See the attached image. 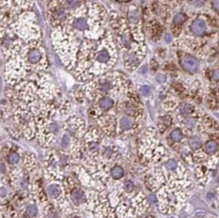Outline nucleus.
<instances>
[{"label": "nucleus", "mask_w": 219, "mask_h": 218, "mask_svg": "<svg viewBox=\"0 0 219 218\" xmlns=\"http://www.w3.org/2000/svg\"><path fill=\"white\" fill-rule=\"evenodd\" d=\"M5 77L11 84H17L29 73L39 75L48 68V59L44 47L39 40L25 42L15 39L7 47Z\"/></svg>", "instance_id": "nucleus-1"}, {"label": "nucleus", "mask_w": 219, "mask_h": 218, "mask_svg": "<svg viewBox=\"0 0 219 218\" xmlns=\"http://www.w3.org/2000/svg\"><path fill=\"white\" fill-rule=\"evenodd\" d=\"M117 61V49L113 36L104 33L99 39H85L81 44L75 75L80 81L104 74Z\"/></svg>", "instance_id": "nucleus-2"}, {"label": "nucleus", "mask_w": 219, "mask_h": 218, "mask_svg": "<svg viewBox=\"0 0 219 218\" xmlns=\"http://www.w3.org/2000/svg\"><path fill=\"white\" fill-rule=\"evenodd\" d=\"M106 12L97 4L83 5L69 16L65 25L74 32H84L86 39H99L104 35Z\"/></svg>", "instance_id": "nucleus-3"}, {"label": "nucleus", "mask_w": 219, "mask_h": 218, "mask_svg": "<svg viewBox=\"0 0 219 218\" xmlns=\"http://www.w3.org/2000/svg\"><path fill=\"white\" fill-rule=\"evenodd\" d=\"M52 42L62 62L68 69H73L77 62L80 49L76 34L65 25L58 26L52 34Z\"/></svg>", "instance_id": "nucleus-4"}, {"label": "nucleus", "mask_w": 219, "mask_h": 218, "mask_svg": "<svg viewBox=\"0 0 219 218\" xmlns=\"http://www.w3.org/2000/svg\"><path fill=\"white\" fill-rule=\"evenodd\" d=\"M127 84L126 76L120 72H107L100 75L85 86V90L90 99L100 97L102 94H117Z\"/></svg>", "instance_id": "nucleus-5"}, {"label": "nucleus", "mask_w": 219, "mask_h": 218, "mask_svg": "<svg viewBox=\"0 0 219 218\" xmlns=\"http://www.w3.org/2000/svg\"><path fill=\"white\" fill-rule=\"evenodd\" d=\"M12 31L17 34L19 39L25 42L39 40L40 30L36 22L35 14L31 12H23L18 16L17 21L12 25Z\"/></svg>", "instance_id": "nucleus-6"}, {"label": "nucleus", "mask_w": 219, "mask_h": 218, "mask_svg": "<svg viewBox=\"0 0 219 218\" xmlns=\"http://www.w3.org/2000/svg\"><path fill=\"white\" fill-rule=\"evenodd\" d=\"M113 28L116 34V39L117 41V45L120 49L125 50L124 53L131 49L134 42L132 41V31L129 29L128 25L123 18L117 16L113 19Z\"/></svg>", "instance_id": "nucleus-7"}, {"label": "nucleus", "mask_w": 219, "mask_h": 218, "mask_svg": "<svg viewBox=\"0 0 219 218\" xmlns=\"http://www.w3.org/2000/svg\"><path fill=\"white\" fill-rule=\"evenodd\" d=\"M145 55V46L140 42L135 41L131 49L124 53V66L128 70H134L141 62Z\"/></svg>", "instance_id": "nucleus-8"}, {"label": "nucleus", "mask_w": 219, "mask_h": 218, "mask_svg": "<svg viewBox=\"0 0 219 218\" xmlns=\"http://www.w3.org/2000/svg\"><path fill=\"white\" fill-rule=\"evenodd\" d=\"M58 2L69 16L85 5L83 0H58Z\"/></svg>", "instance_id": "nucleus-9"}, {"label": "nucleus", "mask_w": 219, "mask_h": 218, "mask_svg": "<svg viewBox=\"0 0 219 218\" xmlns=\"http://www.w3.org/2000/svg\"><path fill=\"white\" fill-rule=\"evenodd\" d=\"M180 63L184 69L189 72H195L198 68V63L196 60L190 55L184 56L180 60Z\"/></svg>", "instance_id": "nucleus-10"}, {"label": "nucleus", "mask_w": 219, "mask_h": 218, "mask_svg": "<svg viewBox=\"0 0 219 218\" xmlns=\"http://www.w3.org/2000/svg\"><path fill=\"white\" fill-rule=\"evenodd\" d=\"M206 23L204 21H202V20H195L192 22V24L191 25V32L195 35H204L206 31Z\"/></svg>", "instance_id": "nucleus-11"}, {"label": "nucleus", "mask_w": 219, "mask_h": 218, "mask_svg": "<svg viewBox=\"0 0 219 218\" xmlns=\"http://www.w3.org/2000/svg\"><path fill=\"white\" fill-rule=\"evenodd\" d=\"M71 201L76 205H80V204L85 203L86 198H85V193L81 190H75L71 193Z\"/></svg>", "instance_id": "nucleus-12"}, {"label": "nucleus", "mask_w": 219, "mask_h": 218, "mask_svg": "<svg viewBox=\"0 0 219 218\" xmlns=\"http://www.w3.org/2000/svg\"><path fill=\"white\" fill-rule=\"evenodd\" d=\"M114 105V100L109 96H104L99 99V106L103 111H108Z\"/></svg>", "instance_id": "nucleus-13"}, {"label": "nucleus", "mask_w": 219, "mask_h": 218, "mask_svg": "<svg viewBox=\"0 0 219 218\" xmlns=\"http://www.w3.org/2000/svg\"><path fill=\"white\" fill-rule=\"evenodd\" d=\"M48 193L50 197L52 198H58V197L60 196L61 193H62V190H61V187L58 185L56 184H53V185H50L48 187Z\"/></svg>", "instance_id": "nucleus-14"}, {"label": "nucleus", "mask_w": 219, "mask_h": 218, "mask_svg": "<svg viewBox=\"0 0 219 218\" xmlns=\"http://www.w3.org/2000/svg\"><path fill=\"white\" fill-rule=\"evenodd\" d=\"M119 126L123 130H131L133 126V121L129 116H122L119 121Z\"/></svg>", "instance_id": "nucleus-15"}, {"label": "nucleus", "mask_w": 219, "mask_h": 218, "mask_svg": "<svg viewBox=\"0 0 219 218\" xmlns=\"http://www.w3.org/2000/svg\"><path fill=\"white\" fill-rule=\"evenodd\" d=\"M111 176L113 179H119L124 176V170L119 166H115L111 169Z\"/></svg>", "instance_id": "nucleus-16"}, {"label": "nucleus", "mask_w": 219, "mask_h": 218, "mask_svg": "<svg viewBox=\"0 0 219 218\" xmlns=\"http://www.w3.org/2000/svg\"><path fill=\"white\" fill-rule=\"evenodd\" d=\"M25 213L29 217H35L38 214V208L35 204H31L26 208Z\"/></svg>", "instance_id": "nucleus-17"}, {"label": "nucleus", "mask_w": 219, "mask_h": 218, "mask_svg": "<svg viewBox=\"0 0 219 218\" xmlns=\"http://www.w3.org/2000/svg\"><path fill=\"white\" fill-rule=\"evenodd\" d=\"M218 148V144L214 140H209L205 144V151L208 153H212L216 151Z\"/></svg>", "instance_id": "nucleus-18"}, {"label": "nucleus", "mask_w": 219, "mask_h": 218, "mask_svg": "<svg viewBox=\"0 0 219 218\" xmlns=\"http://www.w3.org/2000/svg\"><path fill=\"white\" fill-rule=\"evenodd\" d=\"M7 161L12 165H15L20 161V156L16 152H12L7 156Z\"/></svg>", "instance_id": "nucleus-19"}, {"label": "nucleus", "mask_w": 219, "mask_h": 218, "mask_svg": "<svg viewBox=\"0 0 219 218\" xmlns=\"http://www.w3.org/2000/svg\"><path fill=\"white\" fill-rule=\"evenodd\" d=\"M186 20V15L184 14L182 12H179L176 14V16L173 18V22L177 25H180L183 24L184 22Z\"/></svg>", "instance_id": "nucleus-20"}, {"label": "nucleus", "mask_w": 219, "mask_h": 218, "mask_svg": "<svg viewBox=\"0 0 219 218\" xmlns=\"http://www.w3.org/2000/svg\"><path fill=\"white\" fill-rule=\"evenodd\" d=\"M182 132L180 131L179 129H176L174 130L172 133H171V138L172 140L175 142H179V141L181 140L182 139Z\"/></svg>", "instance_id": "nucleus-21"}, {"label": "nucleus", "mask_w": 219, "mask_h": 218, "mask_svg": "<svg viewBox=\"0 0 219 218\" xmlns=\"http://www.w3.org/2000/svg\"><path fill=\"white\" fill-rule=\"evenodd\" d=\"M189 144H190V146H191V148L192 149H197V148H199L201 146V141L199 138H191L190 141H189Z\"/></svg>", "instance_id": "nucleus-22"}, {"label": "nucleus", "mask_w": 219, "mask_h": 218, "mask_svg": "<svg viewBox=\"0 0 219 218\" xmlns=\"http://www.w3.org/2000/svg\"><path fill=\"white\" fill-rule=\"evenodd\" d=\"M123 189L125 192H127V193H131L135 189L134 183H133L131 180H127V181H126L125 184H124Z\"/></svg>", "instance_id": "nucleus-23"}, {"label": "nucleus", "mask_w": 219, "mask_h": 218, "mask_svg": "<svg viewBox=\"0 0 219 218\" xmlns=\"http://www.w3.org/2000/svg\"><path fill=\"white\" fill-rule=\"evenodd\" d=\"M180 113L183 116H187L191 113V107L189 104H182L180 108Z\"/></svg>", "instance_id": "nucleus-24"}, {"label": "nucleus", "mask_w": 219, "mask_h": 218, "mask_svg": "<svg viewBox=\"0 0 219 218\" xmlns=\"http://www.w3.org/2000/svg\"><path fill=\"white\" fill-rule=\"evenodd\" d=\"M166 167L168 170H171V171L176 169L177 167V161L175 159H170V160H168L166 163Z\"/></svg>", "instance_id": "nucleus-25"}, {"label": "nucleus", "mask_w": 219, "mask_h": 218, "mask_svg": "<svg viewBox=\"0 0 219 218\" xmlns=\"http://www.w3.org/2000/svg\"><path fill=\"white\" fill-rule=\"evenodd\" d=\"M70 144V138L67 134H64L63 137L62 139V146L63 148H66Z\"/></svg>", "instance_id": "nucleus-26"}, {"label": "nucleus", "mask_w": 219, "mask_h": 218, "mask_svg": "<svg viewBox=\"0 0 219 218\" xmlns=\"http://www.w3.org/2000/svg\"><path fill=\"white\" fill-rule=\"evenodd\" d=\"M150 91H151L150 87L148 86V85H144V86H142L141 88H140V93H141L144 96H147V95L149 94H150Z\"/></svg>", "instance_id": "nucleus-27"}, {"label": "nucleus", "mask_w": 219, "mask_h": 218, "mask_svg": "<svg viewBox=\"0 0 219 218\" xmlns=\"http://www.w3.org/2000/svg\"><path fill=\"white\" fill-rule=\"evenodd\" d=\"M194 121L193 119H191V118H189V119L186 120V125L188 127H190V128H192V127L194 126Z\"/></svg>", "instance_id": "nucleus-28"}, {"label": "nucleus", "mask_w": 219, "mask_h": 218, "mask_svg": "<svg viewBox=\"0 0 219 218\" xmlns=\"http://www.w3.org/2000/svg\"><path fill=\"white\" fill-rule=\"evenodd\" d=\"M7 190L4 187H1V189H0V197L4 198L5 196H7Z\"/></svg>", "instance_id": "nucleus-29"}, {"label": "nucleus", "mask_w": 219, "mask_h": 218, "mask_svg": "<svg viewBox=\"0 0 219 218\" xmlns=\"http://www.w3.org/2000/svg\"><path fill=\"white\" fill-rule=\"evenodd\" d=\"M157 81H159V82H160V83H163L164 81H166V77L163 76V75H161V74H159L157 76Z\"/></svg>", "instance_id": "nucleus-30"}, {"label": "nucleus", "mask_w": 219, "mask_h": 218, "mask_svg": "<svg viewBox=\"0 0 219 218\" xmlns=\"http://www.w3.org/2000/svg\"><path fill=\"white\" fill-rule=\"evenodd\" d=\"M212 7L217 11H219V0H213L212 1Z\"/></svg>", "instance_id": "nucleus-31"}, {"label": "nucleus", "mask_w": 219, "mask_h": 218, "mask_svg": "<svg viewBox=\"0 0 219 218\" xmlns=\"http://www.w3.org/2000/svg\"><path fill=\"white\" fill-rule=\"evenodd\" d=\"M212 77H213V79L216 80V81H219V69L218 70H216L215 71L213 72Z\"/></svg>", "instance_id": "nucleus-32"}, {"label": "nucleus", "mask_w": 219, "mask_h": 218, "mask_svg": "<svg viewBox=\"0 0 219 218\" xmlns=\"http://www.w3.org/2000/svg\"><path fill=\"white\" fill-rule=\"evenodd\" d=\"M6 171H7L6 166L4 165V163H1V166H0V171H1V173L4 174V173L6 172Z\"/></svg>", "instance_id": "nucleus-33"}, {"label": "nucleus", "mask_w": 219, "mask_h": 218, "mask_svg": "<svg viewBox=\"0 0 219 218\" xmlns=\"http://www.w3.org/2000/svg\"><path fill=\"white\" fill-rule=\"evenodd\" d=\"M150 201H151L152 203H155L156 202H157V198H156L154 195H151V196H150Z\"/></svg>", "instance_id": "nucleus-34"}, {"label": "nucleus", "mask_w": 219, "mask_h": 218, "mask_svg": "<svg viewBox=\"0 0 219 218\" xmlns=\"http://www.w3.org/2000/svg\"><path fill=\"white\" fill-rule=\"evenodd\" d=\"M75 218H80V217H75Z\"/></svg>", "instance_id": "nucleus-35"}, {"label": "nucleus", "mask_w": 219, "mask_h": 218, "mask_svg": "<svg viewBox=\"0 0 219 218\" xmlns=\"http://www.w3.org/2000/svg\"><path fill=\"white\" fill-rule=\"evenodd\" d=\"M122 1H124V0H122Z\"/></svg>", "instance_id": "nucleus-36"}]
</instances>
